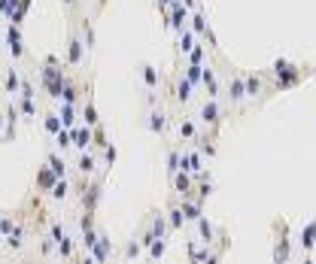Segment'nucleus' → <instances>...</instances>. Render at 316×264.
<instances>
[{
    "instance_id": "aec40b11",
    "label": "nucleus",
    "mask_w": 316,
    "mask_h": 264,
    "mask_svg": "<svg viewBox=\"0 0 316 264\" xmlns=\"http://www.w3.org/2000/svg\"><path fill=\"white\" fill-rule=\"evenodd\" d=\"M176 100H182V103L192 100V82H188V79H180V82H176Z\"/></svg>"
},
{
    "instance_id": "a878e982",
    "label": "nucleus",
    "mask_w": 316,
    "mask_h": 264,
    "mask_svg": "<svg viewBox=\"0 0 316 264\" xmlns=\"http://www.w3.org/2000/svg\"><path fill=\"white\" fill-rule=\"evenodd\" d=\"M143 79H146V85H149V88H155V85H158V73H155V67H149V64L143 67Z\"/></svg>"
},
{
    "instance_id": "412c9836",
    "label": "nucleus",
    "mask_w": 316,
    "mask_h": 264,
    "mask_svg": "<svg viewBox=\"0 0 316 264\" xmlns=\"http://www.w3.org/2000/svg\"><path fill=\"white\" fill-rule=\"evenodd\" d=\"M46 164H49V170H52L55 176H64V170H67L64 158H58V155H49V158H46Z\"/></svg>"
},
{
    "instance_id": "f8f14e48",
    "label": "nucleus",
    "mask_w": 316,
    "mask_h": 264,
    "mask_svg": "<svg viewBox=\"0 0 316 264\" xmlns=\"http://www.w3.org/2000/svg\"><path fill=\"white\" fill-rule=\"evenodd\" d=\"M180 210H182V219H188V222H194L198 216H201V201H198V204H192V201H186V198H182V204H180Z\"/></svg>"
},
{
    "instance_id": "473e14b6",
    "label": "nucleus",
    "mask_w": 316,
    "mask_h": 264,
    "mask_svg": "<svg viewBox=\"0 0 316 264\" xmlns=\"http://www.w3.org/2000/svg\"><path fill=\"white\" fill-rule=\"evenodd\" d=\"M180 225H182V210L174 207V210H170V228H180Z\"/></svg>"
},
{
    "instance_id": "39448f33",
    "label": "nucleus",
    "mask_w": 316,
    "mask_h": 264,
    "mask_svg": "<svg viewBox=\"0 0 316 264\" xmlns=\"http://www.w3.org/2000/svg\"><path fill=\"white\" fill-rule=\"evenodd\" d=\"M219 116H222V112H219V106H216V100L210 97L204 106H201V122H207V125H216L219 122Z\"/></svg>"
},
{
    "instance_id": "f3484780",
    "label": "nucleus",
    "mask_w": 316,
    "mask_h": 264,
    "mask_svg": "<svg viewBox=\"0 0 316 264\" xmlns=\"http://www.w3.org/2000/svg\"><path fill=\"white\" fill-rule=\"evenodd\" d=\"M194 222H198V231H201V237H204V243H213V234H216V231H213V225H210L207 219H201V216H198Z\"/></svg>"
},
{
    "instance_id": "f03ea898",
    "label": "nucleus",
    "mask_w": 316,
    "mask_h": 264,
    "mask_svg": "<svg viewBox=\"0 0 316 264\" xmlns=\"http://www.w3.org/2000/svg\"><path fill=\"white\" fill-rule=\"evenodd\" d=\"M70 137H73V146L76 149H88V143L94 140V134H92V125H86V128H70Z\"/></svg>"
},
{
    "instance_id": "0eeeda50",
    "label": "nucleus",
    "mask_w": 316,
    "mask_h": 264,
    "mask_svg": "<svg viewBox=\"0 0 316 264\" xmlns=\"http://www.w3.org/2000/svg\"><path fill=\"white\" fill-rule=\"evenodd\" d=\"M201 82L207 85V94L210 97H219V82H216V73L207 67V70H201Z\"/></svg>"
},
{
    "instance_id": "5701e85b",
    "label": "nucleus",
    "mask_w": 316,
    "mask_h": 264,
    "mask_svg": "<svg viewBox=\"0 0 316 264\" xmlns=\"http://www.w3.org/2000/svg\"><path fill=\"white\" fill-rule=\"evenodd\" d=\"M201 70H204L201 64H188V67H186V79H188L192 85H194V82H201Z\"/></svg>"
},
{
    "instance_id": "4be33fe9",
    "label": "nucleus",
    "mask_w": 316,
    "mask_h": 264,
    "mask_svg": "<svg viewBox=\"0 0 316 264\" xmlns=\"http://www.w3.org/2000/svg\"><path fill=\"white\" fill-rule=\"evenodd\" d=\"M4 85H6V91H10V94H16V91H18L22 79H18V73H16V70H10V73H6V79H4Z\"/></svg>"
},
{
    "instance_id": "1a4fd4ad",
    "label": "nucleus",
    "mask_w": 316,
    "mask_h": 264,
    "mask_svg": "<svg viewBox=\"0 0 316 264\" xmlns=\"http://www.w3.org/2000/svg\"><path fill=\"white\" fill-rule=\"evenodd\" d=\"M94 167H98V158H94V155H86V152L79 155V164H76V170L82 173V176H92V173H94Z\"/></svg>"
},
{
    "instance_id": "72a5a7b5",
    "label": "nucleus",
    "mask_w": 316,
    "mask_h": 264,
    "mask_svg": "<svg viewBox=\"0 0 316 264\" xmlns=\"http://www.w3.org/2000/svg\"><path fill=\"white\" fill-rule=\"evenodd\" d=\"M188 58H192V64H201V61H204V49H201V46H192Z\"/></svg>"
},
{
    "instance_id": "bb28decb",
    "label": "nucleus",
    "mask_w": 316,
    "mask_h": 264,
    "mask_svg": "<svg viewBox=\"0 0 316 264\" xmlns=\"http://www.w3.org/2000/svg\"><path fill=\"white\" fill-rule=\"evenodd\" d=\"M180 33H182V40H180V49H182V52H192V46H194V36H192V30H186V27H182Z\"/></svg>"
},
{
    "instance_id": "4468645a",
    "label": "nucleus",
    "mask_w": 316,
    "mask_h": 264,
    "mask_svg": "<svg viewBox=\"0 0 316 264\" xmlns=\"http://www.w3.org/2000/svg\"><path fill=\"white\" fill-rule=\"evenodd\" d=\"M174 188H176V195H182V198H186V195H188V188H192V179H188L186 173H180V170H176V173H174Z\"/></svg>"
},
{
    "instance_id": "7ed1b4c3",
    "label": "nucleus",
    "mask_w": 316,
    "mask_h": 264,
    "mask_svg": "<svg viewBox=\"0 0 316 264\" xmlns=\"http://www.w3.org/2000/svg\"><path fill=\"white\" fill-rule=\"evenodd\" d=\"M82 49H86L82 40H79V36L73 33V36H70V43H67V64H70V67H76L79 61H82Z\"/></svg>"
},
{
    "instance_id": "c9c22d12",
    "label": "nucleus",
    "mask_w": 316,
    "mask_h": 264,
    "mask_svg": "<svg viewBox=\"0 0 316 264\" xmlns=\"http://www.w3.org/2000/svg\"><path fill=\"white\" fill-rule=\"evenodd\" d=\"M192 21H194V30H198V33H204V27H207V21H204V15H194Z\"/></svg>"
},
{
    "instance_id": "6e6552de",
    "label": "nucleus",
    "mask_w": 316,
    "mask_h": 264,
    "mask_svg": "<svg viewBox=\"0 0 316 264\" xmlns=\"http://www.w3.org/2000/svg\"><path fill=\"white\" fill-rule=\"evenodd\" d=\"M98 201H100V182H94V185L88 188V195L82 198V207H86V213H94Z\"/></svg>"
},
{
    "instance_id": "9d476101",
    "label": "nucleus",
    "mask_w": 316,
    "mask_h": 264,
    "mask_svg": "<svg viewBox=\"0 0 316 264\" xmlns=\"http://www.w3.org/2000/svg\"><path fill=\"white\" fill-rule=\"evenodd\" d=\"M49 192H52V198H55V201H64V198L70 195V182H67L64 176H58V179H55V185L49 188Z\"/></svg>"
},
{
    "instance_id": "423d86ee",
    "label": "nucleus",
    "mask_w": 316,
    "mask_h": 264,
    "mask_svg": "<svg viewBox=\"0 0 316 264\" xmlns=\"http://www.w3.org/2000/svg\"><path fill=\"white\" fill-rule=\"evenodd\" d=\"M170 15H174V21H170V24H174L176 30H182V27H186V15H188V12H186V6L180 3V0H170Z\"/></svg>"
},
{
    "instance_id": "4c0bfd02",
    "label": "nucleus",
    "mask_w": 316,
    "mask_h": 264,
    "mask_svg": "<svg viewBox=\"0 0 316 264\" xmlns=\"http://www.w3.org/2000/svg\"><path fill=\"white\" fill-rule=\"evenodd\" d=\"M182 6H188V9H194V6H198V0H182Z\"/></svg>"
},
{
    "instance_id": "c756f323",
    "label": "nucleus",
    "mask_w": 316,
    "mask_h": 264,
    "mask_svg": "<svg viewBox=\"0 0 316 264\" xmlns=\"http://www.w3.org/2000/svg\"><path fill=\"white\" fill-rule=\"evenodd\" d=\"M82 36H86V46L92 49V46H94V30H92V24H88V21H82Z\"/></svg>"
},
{
    "instance_id": "2eb2a0df",
    "label": "nucleus",
    "mask_w": 316,
    "mask_h": 264,
    "mask_svg": "<svg viewBox=\"0 0 316 264\" xmlns=\"http://www.w3.org/2000/svg\"><path fill=\"white\" fill-rule=\"evenodd\" d=\"M244 88H246V97H256V94H262V79L258 76H244Z\"/></svg>"
},
{
    "instance_id": "a211bd4d",
    "label": "nucleus",
    "mask_w": 316,
    "mask_h": 264,
    "mask_svg": "<svg viewBox=\"0 0 316 264\" xmlns=\"http://www.w3.org/2000/svg\"><path fill=\"white\" fill-rule=\"evenodd\" d=\"M313 243H316V222H310L307 228L301 231V246H304V249H310Z\"/></svg>"
},
{
    "instance_id": "cd10ccee",
    "label": "nucleus",
    "mask_w": 316,
    "mask_h": 264,
    "mask_svg": "<svg viewBox=\"0 0 316 264\" xmlns=\"http://www.w3.org/2000/svg\"><path fill=\"white\" fill-rule=\"evenodd\" d=\"M24 116L30 119V116H36V103H34V97H22V106H18Z\"/></svg>"
},
{
    "instance_id": "20e7f679",
    "label": "nucleus",
    "mask_w": 316,
    "mask_h": 264,
    "mask_svg": "<svg viewBox=\"0 0 316 264\" xmlns=\"http://www.w3.org/2000/svg\"><path fill=\"white\" fill-rule=\"evenodd\" d=\"M228 97H231V103H240V100L246 97V88H244V79H240V76H231V82H228Z\"/></svg>"
},
{
    "instance_id": "2f4dec72",
    "label": "nucleus",
    "mask_w": 316,
    "mask_h": 264,
    "mask_svg": "<svg viewBox=\"0 0 316 264\" xmlns=\"http://www.w3.org/2000/svg\"><path fill=\"white\" fill-rule=\"evenodd\" d=\"M168 170H170V176L180 170V152H170V155H168Z\"/></svg>"
},
{
    "instance_id": "9b49d317",
    "label": "nucleus",
    "mask_w": 316,
    "mask_h": 264,
    "mask_svg": "<svg viewBox=\"0 0 316 264\" xmlns=\"http://www.w3.org/2000/svg\"><path fill=\"white\" fill-rule=\"evenodd\" d=\"M149 128H152L155 134H164V128H168V116H164L162 109H155L152 116H149Z\"/></svg>"
},
{
    "instance_id": "f704fd0d",
    "label": "nucleus",
    "mask_w": 316,
    "mask_h": 264,
    "mask_svg": "<svg viewBox=\"0 0 316 264\" xmlns=\"http://www.w3.org/2000/svg\"><path fill=\"white\" fill-rule=\"evenodd\" d=\"M104 161H106V164L116 161V146H106V149H104Z\"/></svg>"
},
{
    "instance_id": "f257e3e1",
    "label": "nucleus",
    "mask_w": 316,
    "mask_h": 264,
    "mask_svg": "<svg viewBox=\"0 0 316 264\" xmlns=\"http://www.w3.org/2000/svg\"><path fill=\"white\" fill-rule=\"evenodd\" d=\"M274 73H276V79H280V88H289V85H295L301 79V70L292 67L289 61H276L274 64Z\"/></svg>"
},
{
    "instance_id": "c85d7f7f",
    "label": "nucleus",
    "mask_w": 316,
    "mask_h": 264,
    "mask_svg": "<svg viewBox=\"0 0 316 264\" xmlns=\"http://www.w3.org/2000/svg\"><path fill=\"white\" fill-rule=\"evenodd\" d=\"M46 131H49V134H58V131H61V119L52 116V112L46 116Z\"/></svg>"
},
{
    "instance_id": "6ab92c4d",
    "label": "nucleus",
    "mask_w": 316,
    "mask_h": 264,
    "mask_svg": "<svg viewBox=\"0 0 316 264\" xmlns=\"http://www.w3.org/2000/svg\"><path fill=\"white\" fill-rule=\"evenodd\" d=\"M164 231H168V222H164V216L158 213V216H152V237L158 240V237H164Z\"/></svg>"
},
{
    "instance_id": "58836bf2",
    "label": "nucleus",
    "mask_w": 316,
    "mask_h": 264,
    "mask_svg": "<svg viewBox=\"0 0 316 264\" xmlns=\"http://www.w3.org/2000/svg\"><path fill=\"white\" fill-rule=\"evenodd\" d=\"M64 3H67V6H73V3H76V0H64Z\"/></svg>"
},
{
    "instance_id": "dca6fc26",
    "label": "nucleus",
    "mask_w": 316,
    "mask_h": 264,
    "mask_svg": "<svg viewBox=\"0 0 316 264\" xmlns=\"http://www.w3.org/2000/svg\"><path fill=\"white\" fill-rule=\"evenodd\" d=\"M55 179H58V176H55V173L49 170V164H46L43 170L36 173V185H40V188H52V185H55Z\"/></svg>"
},
{
    "instance_id": "ddd939ff",
    "label": "nucleus",
    "mask_w": 316,
    "mask_h": 264,
    "mask_svg": "<svg viewBox=\"0 0 316 264\" xmlns=\"http://www.w3.org/2000/svg\"><path fill=\"white\" fill-rule=\"evenodd\" d=\"M58 119H61V128H73V125H76V112H73V103H64V106H61Z\"/></svg>"
},
{
    "instance_id": "7c9ffc66",
    "label": "nucleus",
    "mask_w": 316,
    "mask_h": 264,
    "mask_svg": "<svg viewBox=\"0 0 316 264\" xmlns=\"http://www.w3.org/2000/svg\"><path fill=\"white\" fill-rule=\"evenodd\" d=\"M194 134H198V131H194V125H192V122H182V125H180V137H186V140H192Z\"/></svg>"
},
{
    "instance_id": "e433bc0d",
    "label": "nucleus",
    "mask_w": 316,
    "mask_h": 264,
    "mask_svg": "<svg viewBox=\"0 0 316 264\" xmlns=\"http://www.w3.org/2000/svg\"><path fill=\"white\" fill-rule=\"evenodd\" d=\"M137 252H140V243H131V246L125 249V255H128V258H131V255H137Z\"/></svg>"
},
{
    "instance_id": "b1692460",
    "label": "nucleus",
    "mask_w": 316,
    "mask_h": 264,
    "mask_svg": "<svg viewBox=\"0 0 316 264\" xmlns=\"http://www.w3.org/2000/svg\"><path fill=\"white\" fill-rule=\"evenodd\" d=\"M82 119H86V125H98L100 119H98V109H94V103H86V109H82Z\"/></svg>"
},
{
    "instance_id": "393cba45",
    "label": "nucleus",
    "mask_w": 316,
    "mask_h": 264,
    "mask_svg": "<svg viewBox=\"0 0 316 264\" xmlns=\"http://www.w3.org/2000/svg\"><path fill=\"white\" fill-rule=\"evenodd\" d=\"M55 143H58L61 149H67V146H73V137H70V128H61V131L55 134Z\"/></svg>"
}]
</instances>
